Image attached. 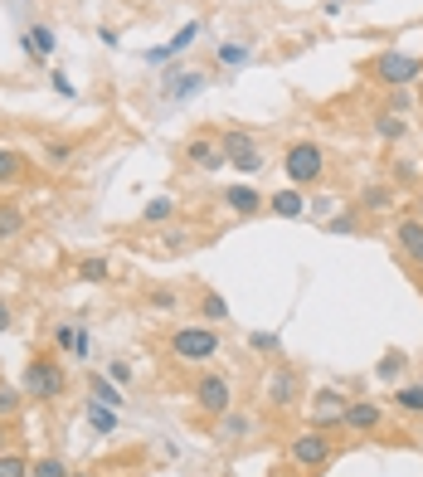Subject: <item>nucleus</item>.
I'll return each instance as SVG.
<instances>
[{
    "instance_id": "obj_43",
    "label": "nucleus",
    "mask_w": 423,
    "mask_h": 477,
    "mask_svg": "<svg viewBox=\"0 0 423 477\" xmlns=\"http://www.w3.org/2000/svg\"><path fill=\"white\" fill-rule=\"evenodd\" d=\"M5 444H10V434H5V419H0V453H5Z\"/></svg>"
},
{
    "instance_id": "obj_31",
    "label": "nucleus",
    "mask_w": 423,
    "mask_h": 477,
    "mask_svg": "<svg viewBox=\"0 0 423 477\" xmlns=\"http://www.w3.org/2000/svg\"><path fill=\"white\" fill-rule=\"evenodd\" d=\"M30 477H68V468L58 458H34L30 463Z\"/></svg>"
},
{
    "instance_id": "obj_14",
    "label": "nucleus",
    "mask_w": 423,
    "mask_h": 477,
    "mask_svg": "<svg viewBox=\"0 0 423 477\" xmlns=\"http://www.w3.org/2000/svg\"><path fill=\"white\" fill-rule=\"evenodd\" d=\"M268 210L277 220H302V214H307V195H302L297 185H287V190H277V195H268Z\"/></svg>"
},
{
    "instance_id": "obj_30",
    "label": "nucleus",
    "mask_w": 423,
    "mask_h": 477,
    "mask_svg": "<svg viewBox=\"0 0 423 477\" xmlns=\"http://www.w3.org/2000/svg\"><path fill=\"white\" fill-rule=\"evenodd\" d=\"M0 477H30V458L25 453H0Z\"/></svg>"
},
{
    "instance_id": "obj_37",
    "label": "nucleus",
    "mask_w": 423,
    "mask_h": 477,
    "mask_svg": "<svg viewBox=\"0 0 423 477\" xmlns=\"http://www.w3.org/2000/svg\"><path fill=\"white\" fill-rule=\"evenodd\" d=\"M54 346H58V351H74V346H78V327H68V321H64V327H54Z\"/></svg>"
},
{
    "instance_id": "obj_15",
    "label": "nucleus",
    "mask_w": 423,
    "mask_h": 477,
    "mask_svg": "<svg viewBox=\"0 0 423 477\" xmlns=\"http://www.w3.org/2000/svg\"><path fill=\"white\" fill-rule=\"evenodd\" d=\"M253 434V419L248 414H234L229 410L224 419H214V438H220V444H238V438H248Z\"/></svg>"
},
{
    "instance_id": "obj_2",
    "label": "nucleus",
    "mask_w": 423,
    "mask_h": 477,
    "mask_svg": "<svg viewBox=\"0 0 423 477\" xmlns=\"http://www.w3.org/2000/svg\"><path fill=\"white\" fill-rule=\"evenodd\" d=\"M166 346H171L176 361L204 365V361H214V356H220V331H214V327H176Z\"/></svg>"
},
{
    "instance_id": "obj_23",
    "label": "nucleus",
    "mask_w": 423,
    "mask_h": 477,
    "mask_svg": "<svg viewBox=\"0 0 423 477\" xmlns=\"http://www.w3.org/2000/svg\"><path fill=\"white\" fill-rule=\"evenodd\" d=\"M394 205V190L390 185H365V195H360V210L365 214H384Z\"/></svg>"
},
{
    "instance_id": "obj_36",
    "label": "nucleus",
    "mask_w": 423,
    "mask_h": 477,
    "mask_svg": "<svg viewBox=\"0 0 423 477\" xmlns=\"http://www.w3.org/2000/svg\"><path fill=\"white\" fill-rule=\"evenodd\" d=\"M44 157H50V166H68V161H74V147H64V141H50V147H44Z\"/></svg>"
},
{
    "instance_id": "obj_16",
    "label": "nucleus",
    "mask_w": 423,
    "mask_h": 477,
    "mask_svg": "<svg viewBox=\"0 0 423 477\" xmlns=\"http://www.w3.org/2000/svg\"><path fill=\"white\" fill-rule=\"evenodd\" d=\"M195 40H200V25H195V20H190V25H185V30H180V34H176V40H171V44H166V50H151V54H147V64H166V58L185 54V50H190V44H195Z\"/></svg>"
},
{
    "instance_id": "obj_11",
    "label": "nucleus",
    "mask_w": 423,
    "mask_h": 477,
    "mask_svg": "<svg viewBox=\"0 0 423 477\" xmlns=\"http://www.w3.org/2000/svg\"><path fill=\"white\" fill-rule=\"evenodd\" d=\"M185 161L195 166V171H220V166H229L224 147H220V141H210V137H190L185 141Z\"/></svg>"
},
{
    "instance_id": "obj_42",
    "label": "nucleus",
    "mask_w": 423,
    "mask_h": 477,
    "mask_svg": "<svg viewBox=\"0 0 423 477\" xmlns=\"http://www.w3.org/2000/svg\"><path fill=\"white\" fill-rule=\"evenodd\" d=\"M15 327V317H10V302H0V331H10Z\"/></svg>"
},
{
    "instance_id": "obj_26",
    "label": "nucleus",
    "mask_w": 423,
    "mask_h": 477,
    "mask_svg": "<svg viewBox=\"0 0 423 477\" xmlns=\"http://www.w3.org/2000/svg\"><path fill=\"white\" fill-rule=\"evenodd\" d=\"M200 317L210 321V327H214V321H229V302L220 292H200Z\"/></svg>"
},
{
    "instance_id": "obj_29",
    "label": "nucleus",
    "mask_w": 423,
    "mask_h": 477,
    "mask_svg": "<svg viewBox=\"0 0 423 477\" xmlns=\"http://www.w3.org/2000/svg\"><path fill=\"white\" fill-rule=\"evenodd\" d=\"M360 214H365V210H341V214H331V220H326V234H356V230H360Z\"/></svg>"
},
{
    "instance_id": "obj_38",
    "label": "nucleus",
    "mask_w": 423,
    "mask_h": 477,
    "mask_svg": "<svg viewBox=\"0 0 423 477\" xmlns=\"http://www.w3.org/2000/svg\"><path fill=\"white\" fill-rule=\"evenodd\" d=\"M176 302H180V297H176V292H166V288H156V292H151V307H156V312H176Z\"/></svg>"
},
{
    "instance_id": "obj_17",
    "label": "nucleus",
    "mask_w": 423,
    "mask_h": 477,
    "mask_svg": "<svg viewBox=\"0 0 423 477\" xmlns=\"http://www.w3.org/2000/svg\"><path fill=\"white\" fill-rule=\"evenodd\" d=\"M74 278H78V283H93V288H98V283L112 278V264H107L103 254H88V258H78V264H74Z\"/></svg>"
},
{
    "instance_id": "obj_34",
    "label": "nucleus",
    "mask_w": 423,
    "mask_h": 477,
    "mask_svg": "<svg viewBox=\"0 0 423 477\" xmlns=\"http://www.w3.org/2000/svg\"><path fill=\"white\" fill-rule=\"evenodd\" d=\"M248 346H253V351H268V356H277V351H283L277 331H253V337H248Z\"/></svg>"
},
{
    "instance_id": "obj_33",
    "label": "nucleus",
    "mask_w": 423,
    "mask_h": 477,
    "mask_svg": "<svg viewBox=\"0 0 423 477\" xmlns=\"http://www.w3.org/2000/svg\"><path fill=\"white\" fill-rule=\"evenodd\" d=\"M248 54H253L248 44H220V64H224V68H238Z\"/></svg>"
},
{
    "instance_id": "obj_28",
    "label": "nucleus",
    "mask_w": 423,
    "mask_h": 477,
    "mask_svg": "<svg viewBox=\"0 0 423 477\" xmlns=\"http://www.w3.org/2000/svg\"><path fill=\"white\" fill-rule=\"evenodd\" d=\"M394 404L404 414H423V385H399L394 390Z\"/></svg>"
},
{
    "instance_id": "obj_21",
    "label": "nucleus",
    "mask_w": 423,
    "mask_h": 477,
    "mask_svg": "<svg viewBox=\"0 0 423 477\" xmlns=\"http://www.w3.org/2000/svg\"><path fill=\"white\" fill-rule=\"evenodd\" d=\"M25 50H30L34 58H50V54H54V30H50V25H30V30H25Z\"/></svg>"
},
{
    "instance_id": "obj_7",
    "label": "nucleus",
    "mask_w": 423,
    "mask_h": 477,
    "mask_svg": "<svg viewBox=\"0 0 423 477\" xmlns=\"http://www.w3.org/2000/svg\"><path fill=\"white\" fill-rule=\"evenodd\" d=\"M220 147H224V161L234 166V171H263V151H258V141H253L248 132H238V127H229V132H220Z\"/></svg>"
},
{
    "instance_id": "obj_10",
    "label": "nucleus",
    "mask_w": 423,
    "mask_h": 477,
    "mask_svg": "<svg viewBox=\"0 0 423 477\" xmlns=\"http://www.w3.org/2000/svg\"><path fill=\"white\" fill-rule=\"evenodd\" d=\"M380 424H384V410H380V404H370V400L346 404V419H341L346 434H374Z\"/></svg>"
},
{
    "instance_id": "obj_6",
    "label": "nucleus",
    "mask_w": 423,
    "mask_h": 477,
    "mask_svg": "<svg viewBox=\"0 0 423 477\" xmlns=\"http://www.w3.org/2000/svg\"><path fill=\"white\" fill-rule=\"evenodd\" d=\"M370 74L384 83V88H409V83L423 78V58L404 54V50H384L380 58L370 64Z\"/></svg>"
},
{
    "instance_id": "obj_32",
    "label": "nucleus",
    "mask_w": 423,
    "mask_h": 477,
    "mask_svg": "<svg viewBox=\"0 0 423 477\" xmlns=\"http://www.w3.org/2000/svg\"><path fill=\"white\" fill-rule=\"evenodd\" d=\"M374 375H380V380H399V375H404V356H399V351H390L380 365H374Z\"/></svg>"
},
{
    "instance_id": "obj_19",
    "label": "nucleus",
    "mask_w": 423,
    "mask_h": 477,
    "mask_svg": "<svg viewBox=\"0 0 423 477\" xmlns=\"http://www.w3.org/2000/svg\"><path fill=\"white\" fill-rule=\"evenodd\" d=\"M25 151H15V147H0V190L5 185H15L20 176H25Z\"/></svg>"
},
{
    "instance_id": "obj_8",
    "label": "nucleus",
    "mask_w": 423,
    "mask_h": 477,
    "mask_svg": "<svg viewBox=\"0 0 423 477\" xmlns=\"http://www.w3.org/2000/svg\"><path fill=\"white\" fill-rule=\"evenodd\" d=\"M263 395H268L273 410H297V404H302V375L292 371V365H273Z\"/></svg>"
},
{
    "instance_id": "obj_3",
    "label": "nucleus",
    "mask_w": 423,
    "mask_h": 477,
    "mask_svg": "<svg viewBox=\"0 0 423 477\" xmlns=\"http://www.w3.org/2000/svg\"><path fill=\"white\" fill-rule=\"evenodd\" d=\"M190 400H195V410L204 419H224V414L234 410V385H229V375H220V371H204L195 385H190Z\"/></svg>"
},
{
    "instance_id": "obj_25",
    "label": "nucleus",
    "mask_w": 423,
    "mask_h": 477,
    "mask_svg": "<svg viewBox=\"0 0 423 477\" xmlns=\"http://www.w3.org/2000/svg\"><path fill=\"white\" fill-rule=\"evenodd\" d=\"M88 424L98 428V434H117V410H107V404L88 400Z\"/></svg>"
},
{
    "instance_id": "obj_1",
    "label": "nucleus",
    "mask_w": 423,
    "mask_h": 477,
    "mask_svg": "<svg viewBox=\"0 0 423 477\" xmlns=\"http://www.w3.org/2000/svg\"><path fill=\"white\" fill-rule=\"evenodd\" d=\"M331 458H336L331 428H302L292 444H287V463H292L297 472H321Z\"/></svg>"
},
{
    "instance_id": "obj_40",
    "label": "nucleus",
    "mask_w": 423,
    "mask_h": 477,
    "mask_svg": "<svg viewBox=\"0 0 423 477\" xmlns=\"http://www.w3.org/2000/svg\"><path fill=\"white\" fill-rule=\"evenodd\" d=\"M404 107H409V88H390V112L399 117Z\"/></svg>"
},
{
    "instance_id": "obj_5",
    "label": "nucleus",
    "mask_w": 423,
    "mask_h": 477,
    "mask_svg": "<svg viewBox=\"0 0 423 477\" xmlns=\"http://www.w3.org/2000/svg\"><path fill=\"white\" fill-rule=\"evenodd\" d=\"M283 171H287V181H292L297 190H302V185H321V176H326V151L317 147V141H297V147H287Z\"/></svg>"
},
{
    "instance_id": "obj_27",
    "label": "nucleus",
    "mask_w": 423,
    "mask_h": 477,
    "mask_svg": "<svg viewBox=\"0 0 423 477\" xmlns=\"http://www.w3.org/2000/svg\"><path fill=\"white\" fill-rule=\"evenodd\" d=\"M176 214V200L171 195H156V200H147V210H141V220L147 224H166Z\"/></svg>"
},
{
    "instance_id": "obj_35",
    "label": "nucleus",
    "mask_w": 423,
    "mask_h": 477,
    "mask_svg": "<svg viewBox=\"0 0 423 477\" xmlns=\"http://www.w3.org/2000/svg\"><path fill=\"white\" fill-rule=\"evenodd\" d=\"M20 400H25V390H10V385H0V419H10V414L20 410Z\"/></svg>"
},
{
    "instance_id": "obj_12",
    "label": "nucleus",
    "mask_w": 423,
    "mask_h": 477,
    "mask_svg": "<svg viewBox=\"0 0 423 477\" xmlns=\"http://www.w3.org/2000/svg\"><path fill=\"white\" fill-rule=\"evenodd\" d=\"M394 238H399V254H404L409 264H423V220H399Z\"/></svg>"
},
{
    "instance_id": "obj_13",
    "label": "nucleus",
    "mask_w": 423,
    "mask_h": 477,
    "mask_svg": "<svg viewBox=\"0 0 423 477\" xmlns=\"http://www.w3.org/2000/svg\"><path fill=\"white\" fill-rule=\"evenodd\" d=\"M224 205L234 210V214H244V220H248V214H258L263 205H268V195H258L253 185H229V190H224Z\"/></svg>"
},
{
    "instance_id": "obj_39",
    "label": "nucleus",
    "mask_w": 423,
    "mask_h": 477,
    "mask_svg": "<svg viewBox=\"0 0 423 477\" xmlns=\"http://www.w3.org/2000/svg\"><path fill=\"white\" fill-rule=\"evenodd\" d=\"M107 380H117V385H127V380H131V365H127V361H112V365H107Z\"/></svg>"
},
{
    "instance_id": "obj_24",
    "label": "nucleus",
    "mask_w": 423,
    "mask_h": 477,
    "mask_svg": "<svg viewBox=\"0 0 423 477\" xmlns=\"http://www.w3.org/2000/svg\"><path fill=\"white\" fill-rule=\"evenodd\" d=\"M88 390H93V400H98V404H107V410H122V390H117V380L93 375V380H88Z\"/></svg>"
},
{
    "instance_id": "obj_18",
    "label": "nucleus",
    "mask_w": 423,
    "mask_h": 477,
    "mask_svg": "<svg viewBox=\"0 0 423 477\" xmlns=\"http://www.w3.org/2000/svg\"><path fill=\"white\" fill-rule=\"evenodd\" d=\"M204 83H210V78H204L200 68H190V74H176L171 83H166V98H171V103H180V98H195V93L204 88Z\"/></svg>"
},
{
    "instance_id": "obj_4",
    "label": "nucleus",
    "mask_w": 423,
    "mask_h": 477,
    "mask_svg": "<svg viewBox=\"0 0 423 477\" xmlns=\"http://www.w3.org/2000/svg\"><path fill=\"white\" fill-rule=\"evenodd\" d=\"M64 390H68V375H64V365H58L54 356H34V361L25 365V395L54 404V400H64Z\"/></svg>"
},
{
    "instance_id": "obj_9",
    "label": "nucleus",
    "mask_w": 423,
    "mask_h": 477,
    "mask_svg": "<svg viewBox=\"0 0 423 477\" xmlns=\"http://www.w3.org/2000/svg\"><path fill=\"white\" fill-rule=\"evenodd\" d=\"M341 419H346V395L317 390L311 395V428H341Z\"/></svg>"
},
{
    "instance_id": "obj_44",
    "label": "nucleus",
    "mask_w": 423,
    "mask_h": 477,
    "mask_svg": "<svg viewBox=\"0 0 423 477\" xmlns=\"http://www.w3.org/2000/svg\"><path fill=\"white\" fill-rule=\"evenodd\" d=\"M68 477H98V472H68Z\"/></svg>"
},
{
    "instance_id": "obj_41",
    "label": "nucleus",
    "mask_w": 423,
    "mask_h": 477,
    "mask_svg": "<svg viewBox=\"0 0 423 477\" xmlns=\"http://www.w3.org/2000/svg\"><path fill=\"white\" fill-rule=\"evenodd\" d=\"M54 93H58V98H68V93H74V83H68L64 74H54Z\"/></svg>"
},
{
    "instance_id": "obj_22",
    "label": "nucleus",
    "mask_w": 423,
    "mask_h": 477,
    "mask_svg": "<svg viewBox=\"0 0 423 477\" xmlns=\"http://www.w3.org/2000/svg\"><path fill=\"white\" fill-rule=\"evenodd\" d=\"M374 137H380V141H404L409 122H404V117H394V112H380V117H374Z\"/></svg>"
},
{
    "instance_id": "obj_20",
    "label": "nucleus",
    "mask_w": 423,
    "mask_h": 477,
    "mask_svg": "<svg viewBox=\"0 0 423 477\" xmlns=\"http://www.w3.org/2000/svg\"><path fill=\"white\" fill-rule=\"evenodd\" d=\"M20 234H25V210L0 200V244H10V238H20Z\"/></svg>"
}]
</instances>
